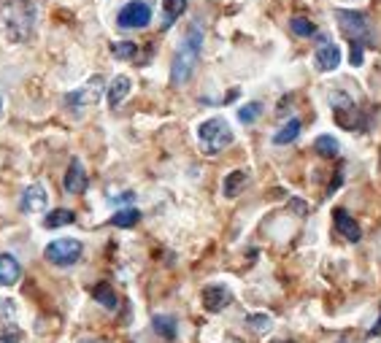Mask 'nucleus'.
Instances as JSON below:
<instances>
[{
	"mask_svg": "<svg viewBox=\"0 0 381 343\" xmlns=\"http://www.w3.org/2000/svg\"><path fill=\"white\" fill-rule=\"evenodd\" d=\"M314 149L320 151L322 157H338V151H341V144L332 138V135H320L317 141H314Z\"/></svg>",
	"mask_w": 381,
	"mask_h": 343,
	"instance_id": "obj_24",
	"label": "nucleus"
},
{
	"mask_svg": "<svg viewBox=\"0 0 381 343\" xmlns=\"http://www.w3.org/2000/svg\"><path fill=\"white\" fill-rule=\"evenodd\" d=\"M314 65H317V71H322V74H330V71H335L338 65H341V49L332 44L330 38H320V46H317V51H314Z\"/></svg>",
	"mask_w": 381,
	"mask_h": 343,
	"instance_id": "obj_9",
	"label": "nucleus"
},
{
	"mask_svg": "<svg viewBox=\"0 0 381 343\" xmlns=\"http://www.w3.org/2000/svg\"><path fill=\"white\" fill-rule=\"evenodd\" d=\"M332 222H335V230L341 233V238H346L349 244H357V241L362 238V230H360V224H357V222L349 217V211H346V209H335V211H332Z\"/></svg>",
	"mask_w": 381,
	"mask_h": 343,
	"instance_id": "obj_12",
	"label": "nucleus"
},
{
	"mask_svg": "<svg viewBox=\"0 0 381 343\" xmlns=\"http://www.w3.org/2000/svg\"><path fill=\"white\" fill-rule=\"evenodd\" d=\"M246 324H249V330H252V332H257V335H265V332H271L273 319L265 317V314H249V317H246Z\"/></svg>",
	"mask_w": 381,
	"mask_h": 343,
	"instance_id": "obj_25",
	"label": "nucleus"
},
{
	"mask_svg": "<svg viewBox=\"0 0 381 343\" xmlns=\"http://www.w3.org/2000/svg\"><path fill=\"white\" fill-rule=\"evenodd\" d=\"M0 111H3V98H0Z\"/></svg>",
	"mask_w": 381,
	"mask_h": 343,
	"instance_id": "obj_32",
	"label": "nucleus"
},
{
	"mask_svg": "<svg viewBox=\"0 0 381 343\" xmlns=\"http://www.w3.org/2000/svg\"><path fill=\"white\" fill-rule=\"evenodd\" d=\"M65 189L71 192V195H81L86 189V171L84 165H81V159L74 157L71 159V165H68V173H65Z\"/></svg>",
	"mask_w": 381,
	"mask_h": 343,
	"instance_id": "obj_13",
	"label": "nucleus"
},
{
	"mask_svg": "<svg viewBox=\"0 0 381 343\" xmlns=\"http://www.w3.org/2000/svg\"><path fill=\"white\" fill-rule=\"evenodd\" d=\"M81 343H106V341H98V338H86V341H81Z\"/></svg>",
	"mask_w": 381,
	"mask_h": 343,
	"instance_id": "obj_30",
	"label": "nucleus"
},
{
	"mask_svg": "<svg viewBox=\"0 0 381 343\" xmlns=\"http://www.w3.org/2000/svg\"><path fill=\"white\" fill-rule=\"evenodd\" d=\"M81 252H84L81 241H76V238H60V241H51L44 249V257L49 259L51 265H57V268H71V265H76L81 259Z\"/></svg>",
	"mask_w": 381,
	"mask_h": 343,
	"instance_id": "obj_6",
	"label": "nucleus"
},
{
	"mask_svg": "<svg viewBox=\"0 0 381 343\" xmlns=\"http://www.w3.org/2000/svg\"><path fill=\"white\" fill-rule=\"evenodd\" d=\"M22 279V265L11 254H0V287H14Z\"/></svg>",
	"mask_w": 381,
	"mask_h": 343,
	"instance_id": "obj_14",
	"label": "nucleus"
},
{
	"mask_svg": "<svg viewBox=\"0 0 381 343\" xmlns=\"http://www.w3.org/2000/svg\"><path fill=\"white\" fill-rule=\"evenodd\" d=\"M230 303H233V292H230L224 284H211V287L203 289V306H206V311H211V314H219V311H224Z\"/></svg>",
	"mask_w": 381,
	"mask_h": 343,
	"instance_id": "obj_10",
	"label": "nucleus"
},
{
	"mask_svg": "<svg viewBox=\"0 0 381 343\" xmlns=\"http://www.w3.org/2000/svg\"><path fill=\"white\" fill-rule=\"evenodd\" d=\"M330 106H332L335 122L341 124L344 130H365V116L360 114V109L355 106V100L349 98L346 92H332Z\"/></svg>",
	"mask_w": 381,
	"mask_h": 343,
	"instance_id": "obj_5",
	"label": "nucleus"
},
{
	"mask_svg": "<svg viewBox=\"0 0 381 343\" xmlns=\"http://www.w3.org/2000/svg\"><path fill=\"white\" fill-rule=\"evenodd\" d=\"M297 135H300V119H290L279 133L273 135V144H276V146H287V144L295 141Z\"/></svg>",
	"mask_w": 381,
	"mask_h": 343,
	"instance_id": "obj_20",
	"label": "nucleus"
},
{
	"mask_svg": "<svg viewBox=\"0 0 381 343\" xmlns=\"http://www.w3.org/2000/svg\"><path fill=\"white\" fill-rule=\"evenodd\" d=\"M370 335H381V319H379V324H376V327L370 330Z\"/></svg>",
	"mask_w": 381,
	"mask_h": 343,
	"instance_id": "obj_29",
	"label": "nucleus"
},
{
	"mask_svg": "<svg viewBox=\"0 0 381 343\" xmlns=\"http://www.w3.org/2000/svg\"><path fill=\"white\" fill-rule=\"evenodd\" d=\"M46 206H49V195L41 184H30L22 192V211L25 214H41V211H46Z\"/></svg>",
	"mask_w": 381,
	"mask_h": 343,
	"instance_id": "obj_11",
	"label": "nucleus"
},
{
	"mask_svg": "<svg viewBox=\"0 0 381 343\" xmlns=\"http://www.w3.org/2000/svg\"><path fill=\"white\" fill-rule=\"evenodd\" d=\"M187 6H189V0H165V6H162V27L165 30L173 27V22L187 11Z\"/></svg>",
	"mask_w": 381,
	"mask_h": 343,
	"instance_id": "obj_17",
	"label": "nucleus"
},
{
	"mask_svg": "<svg viewBox=\"0 0 381 343\" xmlns=\"http://www.w3.org/2000/svg\"><path fill=\"white\" fill-rule=\"evenodd\" d=\"M152 327H154V332H157L160 338H165V341H173V338H176V319L173 317L157 314V317L152 319Z\"/></svg>",
	"mask_w": 381,
	"mask_h": 343,
	"instance_id": "obj_19",
	"label": "nucleus"
},
{
	"mask_svg": "<svg viewBox=\"0 0 381 343\" xmlns=\"http://www.w3.org/2000/svg\"><path fill=\"white\" fill-rule=\"evenodd\" d=\"M111 54H114V60H136L138 54V46L133 41H117V44H111Z\"/></svg>",
	"mask_w": 381,
	"mask_h": 343,
	"instance_id": "obj_23",
	"label": "nucleus"
},
{
	"mask_svg": "<svg viewBox=\"0 0 381 343\" xmlns=\"http://www.w3.org/2000/svg\"><path fill=\"white\" fill-rule=\"evenodd\" d=\"M3 22L11 41H27L36 27V6L30 0H11L3 6Z\"/></svg>",
	"mask_w": 381,
	"mask_h": 343,
	"instance_id": "obj_2",
	"label": "nucleus"
},
{
	"mask_svg": "<svg viewBox=\"0 0 381 343\" xmlns=\"http://www.w3.org/2000/svg\"><path fill=\"white\" fill-rule=\"evenodd\" d=\"M273 343H292V341H273Z\"/></svg>",
	"mask_w": 381,
	"mask_h": 343,
	"instance_id": "obj_31",
	"label": "nucleus"
},
{
	"mask_svg": "<svg viewBox=\"0 0 381 343\" xmlns=\"http://www.w3.org/2000/svg\"><path fill=\"white\" fill-rule=\"evenodd\" d=\"M100 95H103V79H100V76H92L84 86H79V89L65 95V106H68V109H89V106L98 103Z\"/></svg>",
	"mask_w": 381,
	"mask_h": 343,
	"instance_id": "obj_8",
	"label": "nucleus"
},
{
	"mask_svg": "<svg viewBox=\"0 0 381 343\" xmlns=\"http://www.w3.org/2000/svg\"><path fill=\"white\" fill-rule=\"evenodd\" d=\"M249 184V173L246 171H233L227 179H224V184H222V192H224V197H235L241 195V189Z\"/></svg>",
	"mask_w": 381,
	"mask_h": 343,
	"instance_id": "obj_18",
	"label": "nucleus"
},
{
	"mask_svg": "<svg viewBox=\"0 0 381 343\" xmlns=\"http://www.w3.org/2000/svg\"><path fill=\"white\" fill-rule=\"evenodd\" d=\"M197 144L203 149V154H219L233 144V130L227 119L222 116H211L197 127Z\"/></svg>",
	"mask_w": 381,
	"mask_h": 343,
	"instance_id": "obj_3",
	"label": "nucleus"
},
{
	"mask_svg": "<svg viewBox=\"0 0 381 343\" xmlns=\"http://www.w3.org/2000/svg\"><path fill=\"white\" fill-rule=\"evenodd\" d=\"M290 27H292V33H295V36H300V38L317 36V25H314L311 19H306V16H292Z\"/></svg>",
	"mask_w": 381,
	"mask_h": 343,
	"instance_id": "obj_26",
	"label": "nucleus"
},
{
	"mask_svg": "<svg viewBox=\"0 0 381 343\" xmlns=\"http://www.w3.org/2000/svg\"><path fill=\"white\" fill-rule=\"evenodd\" d=\"M335 19H338V27H341V33L349 38L352 46H362V49H365L370 41H373V30H370V22L365 14L338 9V11H335Z\"/></svg>",
	"mask_w": 381,
	"mask_h": 343,
	"instance_id": "obj_4",
	"label": "nucleus"
},
{
	"mask_svg": "<svg viewBox=\"0 0 381 343\" xmlns=\"http://www.w3.org/2000/svg\"><path fill=\"white\" fill-rule=\"evenodd\" d=\"M152 22V6L147 0H133L117 14V25L122 30H144Z\"/></svg>",
	"mask_w": 381,
	"mask_h": 343,
	"instance_id": "obj_7",
	"label": "nucleus"
},
{
	"mask_svg": "<svg viewBox=\"0 0 381 343\" xmlns=\"http://www.w3.org/2000/svg\"><path fill=\"white\" fill-rule=\"evenodd\" d=\"M200 49H203V27L192 25L184 33V38H182L176 54H173V65H171L173 86H182L192 79V74H195V68H197V60H200Z\"/></svg>",
	"mask_w": 381,
	"mask_h": 343,
	"instance_id": "obj_1",
	"label": "nucleus"
},
{
	"mask_svg": "<svg viewBox=\"0 0 381 343\" xmlns=\"http://www.w3.org/2000/svg\"><path fill=\"white\" fill-rule=\"evenodd\" d=\"M130 86H133V84H130V79H127V76H117V79L111 81L109 95H106V98H109L111 109H119V106H122L124 98L130 95Z\"/></svg>",
	"mask_w": 381,
	"mask_h": 343,
	"instance_id": "obj_15",
	"label": "nucleus"
},
{
	"mask_svg": "<svg viewBox=\"0 0 381 343\" xmlns=\"http://www.w3.org/2000/svg\"><path fill=\"white\" fill-rule=\"evenodd\" d=\"M92 297H95L103 308H109V311H117V306H119V297H117V292H114V287L106 282L92 287Z\"/></svg>",
	"mask_w": 381,
	"mask_h": 343,
	"instance_id": "obj_16",
	"label": "nucleus"
},
{
	"mask_svg": "<svg viewBox=\"0 0 381 343\" xmlns=\"http://www.w3.org/2000/svg\"><path fill=\"white\" fill-rule=\"evenodd\" d=\"M109 222L114 224V227H124V230H127V227H136L138 222H141V211L138 209H122V211H117Z\"/></svg>",
	"mask_w": 381,
	"mask_h": 343,
	"instance_id": "obj_21",
	"label": "nucleus"
},
{
	"mask_svg": "<svg viewBox=\"0 0 381 343\" xmlns=\"http://www.w3.org/2000/svg\"><path fill=\"white\" fill-rule=\"evenodd\" d=\"M0 343H19V332H14L9 338H0Z\"/></svg>",
	"mask_w": 381,
	"mask_h": 343,
	"instance_id": "obj_28",
	"label": "nucleus"
},
{
	"mask_svg": "<svg viewBox=\"0 0 381 343\" xmlns=\"http://www.w3.org/2000/svg\"><path fill=\"white\" fill-rule=\"evenodd\" d=\"M259 114H262V103H246L244 109L238 111V119L244 124H252L259 119Z\"/></svg>",
	"mask_w": 381,
	"mask_h": 343,
	"instance_id": "obj_27",
	"label": "nucleus"
},
{
	"mask_svg": "<svg viewBox=\"0 0 381 343\" xmlns=\"http://www.w3.org/2000/svg\"><path fill=\"white\" fill-rule=\"evenodd\" d=\"M76 222V214L68 209H57L51 211L49 217L44 219V227H49V230H57V227H65V224H74Z\"/></svg>",
	"mask_w": 381,
	"mask_h": 343,
	"instance_id": "obj_22",
	"label": "nucleus"
}]
</instances>
